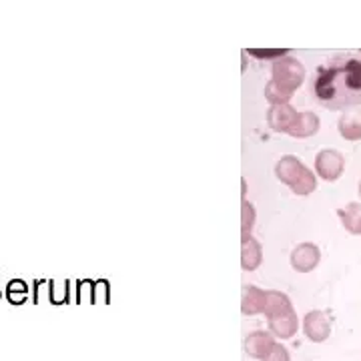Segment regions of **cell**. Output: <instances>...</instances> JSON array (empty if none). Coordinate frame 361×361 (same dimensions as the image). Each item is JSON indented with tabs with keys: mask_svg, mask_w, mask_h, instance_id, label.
Segmentation results:
<instances>
[{
	"mask_svg": "<svg viewBox=\"0 0 361 361\" xmlns=\"http://www.w3.org/2000/svg\"><path fill=\"white\" fill-rule=\"evenodd\" d=\"M249 54H255V56H261V59H265V56H273L275 61H279L281 56H287V52L285 51H249Z\"/></svg>",
	"mask_w": 361,
	"mask_h": 361,
	"instance_id": "20",
	"label": "cell"
},
{
	"mask_svg": "<svg viewBox=\"0 0 361 361\" xmlns=\"http://www.w3.org/2000/svg\"><path fill=\"white\" fill-rule=\"evenodd\" d=\"M51 299L52 303H66V299H68V281L61 289H56V285L51 283Z\"/></svg>",
	"mask_w": 361,
	"mask_h": 361,
	"instance_id": "19",
	"label": "cell"
},
{
	"mask_svg": "<svg viewBox=\"0 0 361 361\" xmlns=\"http://www.w3.org/2000/svg\"><path fill=\"white\" fill-rule=\"evenodd\" d=\"M255 219H257L255 207L251 205L245 199V201L241 203V237H249V235H251V229H253V225H255Z\"/></svg>",
	"mask_w": 361,
	"mask_h": 361,
	"instance_id": "17",
	"label": "cell"
},
{
	"mask_svg": "<svg viewBox=\"0 0 361 361\" xmlns=\"http://www.w3.org/2000/svg\"><path fill=\"white\" fill-rule=\"evenodd\" d=\"M360 197H361V183H360Z\"/></svg>",
	"mask_w": 361,
	"mask_h": 361,
	"instance_id": "24",
	"label": "cell"
},
{
	"mask_svg": "<svg viewBox=\"0 0 361 361\" xmlns=\"http://www.w3.org/2000/svg\"><path fill=\"white\" fill-rule=\"evenodd\" d=\"M345 169V157L336 149H323L315 157V173L323 180H337L343 175Z\"/></svg>",
	"mask_w": 361,
	"mask_h": 361,
	"instance_id": "4",
	"label": "cell"
},
{
	"mask_svg": "<svg viewBox=\"0 0 361 361\" xmlns=\"http://www.w3.org/2000/svg\"><path fill=\"white\" fill-rule=\"evenodd\" d=\"M28 291V287H26L25 281H20V279H14L8 283V289H6V293H26Z\"/></svg>",
	"mask_w": 361,
	"mask_h": 361,
	"instance_id": "21",
	"label": "cell"
},
{
	"mask_svg": "<svg viewBox=\"0 0 361 361\" xmlns=\"http://www.w3.org/2000/svg\"><path fill=\"white\" fill-rule=\"evenodd\" d=\"M275 177L287 185L295 195H311L317 189V179L313 175V171L307 169L297 157L285 155L277 161L275 165Z\"/></svg>",
	"mask_w": 361,
	"mask_h": 361,
	"instance_id": "2",
	"label": "cell"
},
{
	"mask_svg": "<svg viewBox=\"0 0 361 361\" xmlns=\"http://www.w3.org/2000/svg\"><path fill=\"white\" fill-rule=\"evenodd\" d=\"M303 331L310 341L322 343L331 334V323L323 311H310L303 319Z\"/></svg>",
	"mask_w": 361,
	"mask_h": 361,
	"instance_id": "6",
	"label": "cell"
},
{
	"mask_svg": "<svg viewBox=\"0 0 361 361\" xmlns=\"http://www.w3.org/2000/svg\"><path fill=\"white\" fill-rule=\"evenodd\" d=\"M6 295H8L11 303H14V305H20V303L26 301V293H6Z\"/></svg>",
	"mask_w": 361,
	"mask_h": 361,
	"instance_id": "22",
	"label": "cell"
},
{
	"mask_svg": "<svg viewBox=\"0 0 361 361\" xmlns=\"http://www.w3.org/2000/svg\"><path fill=\"white\" fill-rule=\"evenodd\" d=\"M267 323H269V334L275 339H291L297 334V327H299L295 311L271 317V319H267Z\"/></svg>",
	"mask_w": 361,
	"mask_h": 361,
	"instance_id": "9",
	"label": "cell"
},
{
	"mask_svg": "<svg viewBox=\"0 0 361 361\" xmlns=\"http://www.w3.org/2000/svg\"><path fill=\"white\" fill-rule=\"evenodd\" d=\"M263 261V247L255 237H241V267L245 271H255Z\"/></svg>",
	"mask_w": 361,
	"mask_h": 361,
	"instance_id": "10",
	"label": "cell"
},
{
	"mask_svg": "<svg viewBox=\"0 0 361 361\" xmlns=\"http://www.w3.org/2000/svg\"><path fill=\"white\" fill-rule=\"evenodd\" d=\"M271 80H275L279 87H283L289 92H295L305 80V66L293 56H281L279 61L273 63Z\"/></svg>",
	"mask_w": 361,
	"mask_h": 361,
	"instance_id": "3",
	"label": "cell"
},
{
	"mask_svg": "<svg viewBox=\"0 0 361 361\" xmlns=\"http://www.w3.org/2000/svg\"><path fill=\"white\" fill-rule=\"evenodd\" d=\"M291 97H293V92L285 90L283 87H279L275 80H269V82L265 85V99H267L271 104H289Z\"/></svg>",
	"mask_w": 361,
	"mask_h": 361,
	"instance_id": "16",
	"label": "cell"
},
{
	"mask_svg": "<svg viewBox=\"0 0 361 361\" xmlns=\"http://www.w3.org/2000/svg\"><path fill=\"white\" fill-rule=\"evenodd\" d=\"M341 225L345 227V231L351 235H361V205L360 203H349L343 209L337 211Z\"/></svg>",
	"mask_w": 361,
	"mask_h": 361,
	"instance_id": "15",
	"label": "cell"
},
{
	"mask_svg": "<svg viewBox=\"0 0 361 361\" xmlns=\"http://www.w3.org/2000/svg\"><path fill=\"white\" fill-rule=\"evenodd\" d=\"M339 135L345 141H360L361 139V109H353V111H345L339 123H337Z\"/></svg>",
	"mask_w": 361,
	"mask_h": 361,
	"instance_id": "13",
	"label": "cell"
},
{
	"mask_svg": "<svg viewBox=\"0 0 361 361\" xmlns=\"http://www.w3.org/2000/svg\"><path fill=\"white\" fill-rule=\"evenodd\" d=\"M275 343L277 341H275V337L271 336L269 331H253V334H249L245 337V345L243 348H245V353L249 357L263 361Z\"/></svg>",
	"mask_w": 361,
	"mask_h": 361,
	"instance_id": "8",
	"label": "cell"
},
{
	"mask_svg": "<svg viewBox=\"0 0 361 361\" xmlns=\"http://www.w3.org/2000/svg\"><path fill=\"white\" fill-rule=\"evenodd\" d=\"M263 361H291V355H289V351L285 345L281 343H275L273 349H271L269 353L265 355V360Z\"/></svg>",
	"mask_w": 361,
	"mask_h": 361,
	"instance_id": "18",
	"label": "cell"
},
{
	"mask_svg": "<svg viewBox=\"0 0 361 361\" xmlns=\"http://www.w3.org/2000/svg\"><path fill=\"white\" fill-rule=\"evenodd\" d=\"M293 311V305H291V299L289 295H285L281 291H265V317L271 319V317H277V315H283V313H289Z\"/></svg>",
	"mask_w": 361,
	"mask_h": 361,
	"instance_id": "14",
	"label": "cell"
},
{
	"mask_svg": "<svg viewBox=\"0 0 361 361\" xmlns=\"http://www.w3.org/2000/svg\"><path fill=\"white\" fill-rule=\"evenodd\" d=\"M265 310V291L255 285H245L241 293V311L243 315H257Z\"/></svg>",
	"mask_w": 361,
	"mask_h": 361,
	"instance_id": "12",
	"label": "cell"
},
{
	"mask_svg": "<svg viewBox=\"0 0 361 361\" xmlns=\"http://www.w3.org/2000/svg\"><path fill=\"white\" fill-rule=\"evenodd\" d=\"M311 94L329 111L361 104V61L353 56H334L327 61L311 80Z\"/></svg>",
	"mask_w": 361,
	"mask_h": 361,
	"instance_id": "1",
	"label": "cell"
},
{
	"mask_svg": "<svg viewBox=\"0 0 361 361\" xmlns=\"http://www.w3.org/2000/svg\"><path fill=\"white\" fill-rule=\"evenodd\" d=\"M319 259H322L319 247L313 243H301L291 251V267L299 273H310L319 265Z\"/></svg>",
	"mask_w": 361,
	"mask_h": 361,
	"instance_id": "5",
	"label": "cell"
},
{
	"mask_svg": "<svg viewBox=\"0 0 361 361\" xmlns=\"http://www.w3.org/2000/svg\"><path fill=\"white\" fill-rule=\"evenodd\" d=\"M317 130H319V116L311 111H303V113H297L295 123L287 135H291L293 139H307V137H313Z\"/></svg>",
	"mask_w": 361,
	"mask_h": 361,
	"instance_id": "11",
	"label": "cell"
},
{
	"mask_svg": "<svg viewBox=\"0 0 361 361\" xmlns=\"http://www.w3.org/2000/svg\"><path fill=\"white\" fill-rule=\"evenodd\" d=\"M241 187H243V189H241V193H243V201H245V195H247V180L245 179H241Z\"/></svg>",
	"mask_w": 361,
	"mask_h": 361,
	"instance_id": "23",
	"label": "cell"
},
{
	"mask_svg": "<svg viewBox=\"0 0 361 361\" xmlns=\"http://www.w3.org/2000/svg\"><path fill=\"white\" fill-rule=\"evenodd\" d=\"M297 118V111L291 104H271L267 111V123L275 133H289Z\"/></svg>",
	"mask_w": 361,
	"mask_h": 361,
	"instance_id": "7",
	"label": "cell"
}]
</instances>
